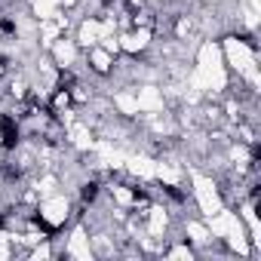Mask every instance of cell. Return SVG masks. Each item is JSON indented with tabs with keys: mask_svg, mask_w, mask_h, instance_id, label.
<instances>
[{
	"mask_svg": "<svg viewBox=\"0 0 261 261\" xmlns=\"http://www.w3.org/2000/svg\"><path fill=\"white\" fill-rule=\"evenodd\" d=\"M80 197H83V203H92V200L98 197V185H95V181H89V185H83V191H80Z\"/></svg>",
	"mask_w": 261,
	"mask_h": 261,
	"instance_id": "cell-1",
	"label": "cell"
}]
</instances>
